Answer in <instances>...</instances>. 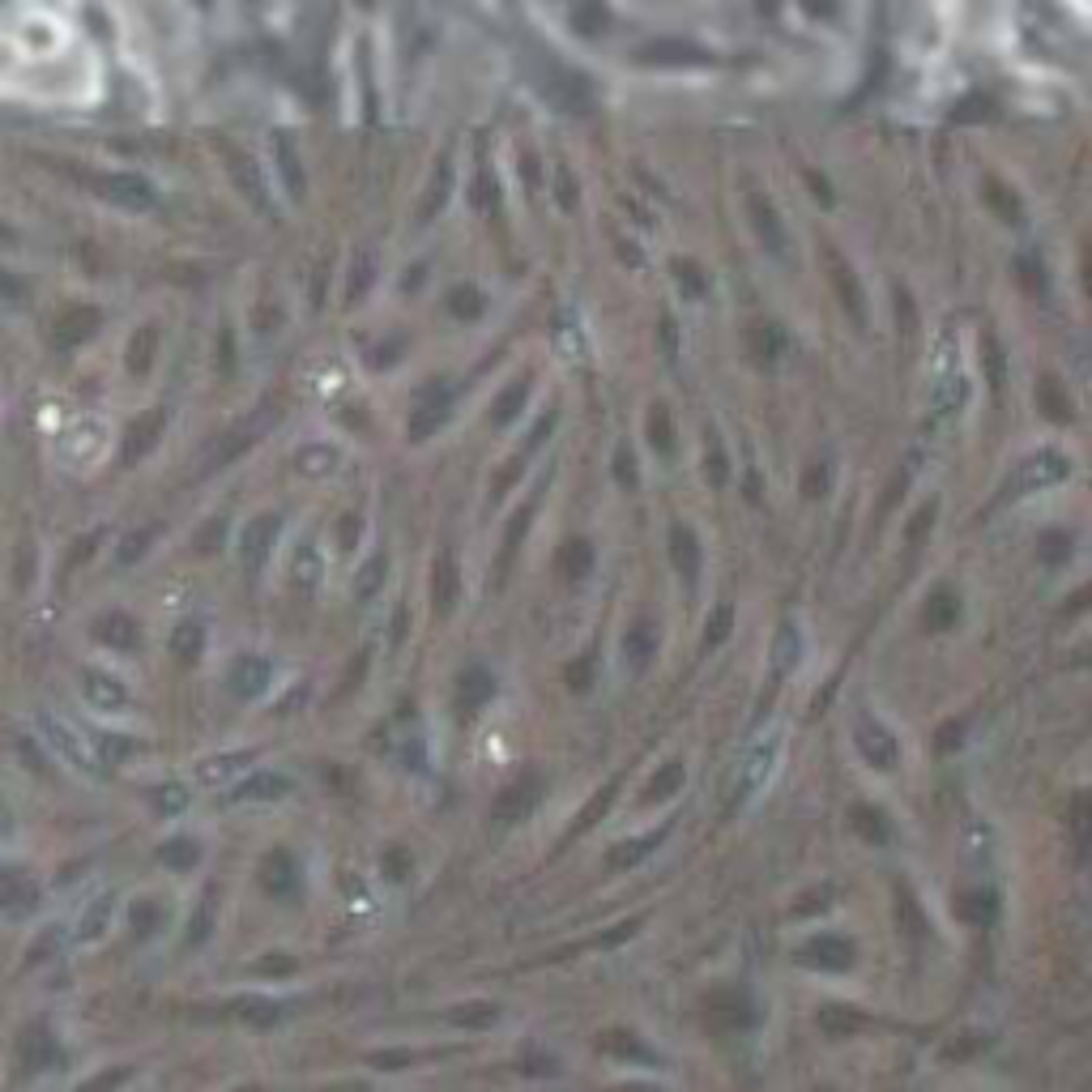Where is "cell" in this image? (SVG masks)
I'll return each instance as SVG.
<instances>
[{"mask_svg": "<svg viewBox=\"0 0 1092 1092\" xmlns=\"http://www.w3.org/2000/svg\"><path fill=\"white\" fill-rule=\"evenodd\" d=\"M56 1062H60L56 1037H52L43 1024H31V1029L18 1037V1071H22V1075H39V1071H48V1067H56Z\"/></svg>", "mask_w": 1092, "mask_h": 1092, "instance_id": "cell-11", "label": "cell"}, {"mask_svg": "<svg viewBox=\"0 0 1092 1092\" xmlns=\"http://www.w3.org/2000/svg\"><path fill=\"white\" fill-rule=\"evenodd\" d=\"M671 542H675V568L683 572L688 585H696V577H700V542H696V533L679 525Z\"/></svg>", "mask_w": 1092, "mask_h": 1092, "instance_id": "cell-26", "label": "cell"}, {"mask_svg": "<svg viewBox=\"0 0 1092 1092\" xmlns=\"http://www.w3.org/2000/svg\"><path fill=\"white\" fill-rule=\"evenodd\" d=\"M815 1020H820V1029H824L828 1037H849V1033H858V1029L866 1024V1016L853 1012V1008H845V1003H824Z\"/></svg>", "mask_w": 1092, "mask_h": 1092, "instance_id": "cell-25", "label": "cell"}, {"mask_svg": "<svg viewBox=\"0 0 1092 1092\" xmlns=\"http://www.w3.org/2000/svg\"><path fill=\"white\" fill-rule=\"evenodd\" d=\"M542 798H546L542 773H538V769H525L512 786L500 790V798H495V807H491V820H495V824H525V820L538 811Z\"/></svg>", "mask_w": 1092, "mask_h": 1092, "instance_id": "cell-2", "label": "cell"}, {"mask_svg": "<svg viewBox=\"0 0 1092 1092\" xmlns=\"http://www.w3.org/2000/svg\"><path fill=\"white\" fill-rule=\"evenodd\" d=\"M98 640L102 644H112V648H137V623L129 619V615H107L102 623H98Z\"/></svg>", "mask_w": 1092, "mask_h": 1092, "instance_id": "cell-27", "label": "cell"}, {"mask_svg": "<svg viewBox=\"0 0 1092 1092\" xmlns=\"http://www.w3.org/2000/svg\"><path fill=\"white\" fill-rule=\"evenodd\" d=\"M820 1092H832V1088H820Z\"/></svg>", "mask_w": 1092, "mask_h": 1092, "instance_id": "cell-55", "label": "cell"}, {"mask_svg": "<svg viewBox=\"0 0 1092 1092\" xmlns=\"http://www.w3.org/2000/svg\"><path fill=\"white\" fill-rule=\"evenodd\" d=\"M853 747H858V755H862L876 773H892L897 764H901L897 734H892L884 721H876L870 713H858V717H853Z\"/></svg>", "mask_w": 1092, "mask_h": 1092, "instance_id": "cell-1", "label": "cell"}, {"mask_svg": "<svg viewBox=\"0 0 1092 1092\" xmlns=\"http://www.w3.org/2000/svg\"><path fill=\"white\" fill-rule=\"evenodd\" d=\"M773 764H777V738H764V742H755V747L742 755V764H738V777H734V803L751 798V794H755L764 782H769Z\"/></svg>", "mask_w": 1092, "mask_h": 1092, "instance_id": "cell-7", "label": "cell"}, {"mask_svg": "<svg viewBox=\"0 0 1092 1092\" xmlns=\"http://www.w3.org/2000/svg\"><path fill=\"white\" fill-rule=\"evenodd\" d=\"M619 483H623V487H632V483H636V470H632L627 449H619Z\"/></svg>", "mask_w": 1092, "mask_h": 1092, "instance_id": "cell-51", "label": "cell"}, {"mask_svg": "<svg viewBox=\"0 0 1092 1092\" xmlns=\"http://www.w3.org/2000/svg\"><path fill=\"white\" fill-rule=\"evenodd\" d=\"M704 1020H709L713 1029H721V1033H738V1029H751V1024H755V1003H751L742 991L721 986V991H713V995L704 999Z\"/></svg>", "mask_w": 1092, "mask_h": 1092, "instance_id": "cell-5", "label": "cell"}, {"mask_svg": "<svg viewBox=\"0 0 1092 1092\" xmlns=\"http://www.w3.org/2000/svg\"><path fill=\"white\" fill-rule=\"evenodd\" d=\"M853 832L866 841V845H888L892 841V824H888V815L880 811V807H870V803H862V807H853Z\"/></svg>", "mask_w": 1092, "mask_h": 1092, "instance_id": "cell-22", "label": "cell"}, {"mask_svg": "<svg viewBox=\"0 0 1092 1092\" xmlns=\"http://www.w3.org/2000/svg\"><path fill=\"white\" fill-rule=\"evenodd\" d=\"M380 577H384V560H372V564L363 568V577H359V598H368L372 589H380Z\"/></svg>", "mask_w": 1092, "mask_h": 1092, "instance_id": "cell-47", "label": "cell"}, {"mask_svg": "<svg viewBox=\"0 0 1092 1092\" xmlns=\"http://www.w3.org/2000/svg\"><path fill=\"white\" fill-rule=\"evenodd\" d=\"M129 918H133V935H137V939H146V935H154V930H158V922H163V909H158L154 901H137Z\"/></svg>", "mask_w": 1092, "mask_h": 1092, "instance_id": "cell-36", "label": "cell"}, {"mask_svg": "<svg viewBox=\"0 0 1092 1092\" xmlns=\"http://www.w3.org/2000/svg\"><path fill=\"white\" fill-rule=\"evenodd\" d=\"M278 529H282V521L269 516V512H265V516H252V521L244 525V533H240V560H244L248 572H261V568H265V560L274 556Z\"/></svg>", "mask_w": 1092, "mask_h": 1092, "instance_id": "cell-8", "label": "cell"}, {"mask_svg": "<svg viewBox=\"0 0 1092 1092\" xmlns=\"http://www.w3.org/2000/svg\"><path fill=\"white\" fill-rule=\"evenodd\" d=\"M107 914H112V897H102L86 918H81V939H94V935H102V926H107Z\"/></svg>", "mask_w": 1092, "mask_h": 1092, "instance_id": "cell-39", "label": "cell"}, {"mask_svg": "<svg viewBox=\"0 0 1092 1092\" xmlns=\"http://www.w3.org/2000/svg\"><path fill=\"white\" fill-rule=\"evenodd\" d=\"M730 636V610H717L713 619H709V632H704V644L713 648V644H721Z\"/></svg>", "mask_w": 1092, "mask_h": 1092, "instance_id": "cell-46", "label": "cell"}, {"mask_svg": "<svg viewBox=\"0 0 1092 1092\" xmlns=\"http://www.w3.org/2000/svg\"><path fill=\"white\" fill-rule=\"evenodd\" d=\"M828 901H832V892H828V888H824V892H820V888H815V892H807V897H798V901H794V909H790V914H794V918H807V914H820V909H828Z\"/></svg>", "mask_w": 1092, "mask_h": 1092, "instance_id": "cell-42", "label": "cell"}, {"mask_svg": "<svg viewBox=\"0 0 1092 1092\" xmlns=\"http://www.w3.org/2000/svg\"><path fill=\"white\" fill-rule=\"evenodd\" d=\"M39 730H43V738L52 742V751H60L73 769H86V773H98L102 769V759L94 755V747L77 734V730H69L60 717H39Z\"/></svg>", "mask_w": 1092, "mask_h": 1092, "instance_id": "cell-6", "label": "cell"}, {"mask_svg": "<svg viewBox=\"0 0 1092 1092\" xmlns=\"http://www.w3.org/2000/svg\"><path fill=\"white\" fill-rule=\"evenodd\" d=\"M952 914L968 926H991L995 914H999V897L991 888H964L952 897Z\"/></svg>", "mask_w": 1092, "mask_h": 1092, "instance_id": "cell-17", "label": "cell"}, {"mask_svg": "<svg viewBox=\"0 0 1092 1092\" xmlns=\"http://www.w3.org/2000/svg\"><path fill=\"white\" fill-rule=\"evenodd\" d=\"M491 696H495L491 671L487 666H466L457 675V688H453V709H457V717H474L478 709L491 704Z\"/></svg>", "mask_w": 1092, "mask_h": 1092, "instance_id": "cell-10", "label": "cell"}, {"mask_svg": "<svg viewBox=\"0 0 1092 1092\" xmlns=\"http://www.w3.org/2000/svg\"><path fill=\"white\" fill-rule=\"evenodd\" d=\"M568 679H572V692H589V688H594V658H585V666L577 662V666L568 671Z\"/></svg>", "mask_w": 1092, "mask_h": 1092, "instance_id": "cell-49", "label": "cell"}, {"mask_svg": "<svg viewBox=\"0 0 1092 1092\" xmlns=\"http://www.w3.org/2000/svg\"><path fill=\"white\" fill-rule=\"evenodd\" d=\"M209 926H213V892H209V901H201V909L192 918V930H188V943H201L209 935Z\"/></svg>", "mask_w": 1092, "mask_h": 1092, "instance_id": "cell-43", "label": "cell"}, {"mask_svg": "<svg viewBox=\"0 0 1092 1092\" xmlns=\"http://www.w3.org/2000/svg\"><path fill=\"white\" fill-rule=\"evenodd\" d=\"M295 581L307 585V589L320 581V560H316V551H312V542H303V551L295 556Z\"/></svg>", "mask_w": 1092, "mask_h": 1092, "instance_id": "cell-37", "label": "cell"}, {"mask_svg": "<svg viewBox=\"0 0 1092 1092\" xmlns=\"http://www.w3.org/2000/svg\"><path fill=\"white\" fill-rule=\"evenodd\" d=\"M1067 474H1071V462H1067L1058 449H1037V453H1029V457L1020 462V470H1016V478H1012V491H1016V495H1033V491H1046V487L1067 483Z\"/></svg>", "mask_w": 1092, "mask_h": 1092, "instance_id": "cell-4", "label": "cell"}, {"mask_svg": "<svg viewBox=\"0 0 1092 1092\" xmlns=\"http://www.w3.org/2000/svg\"><path fill=\"white\" fill-rule=\"evenodd\" d=\"M240 1092H265V1088H240Z\"/></svg>", "mask_w": 1092, "mask_h": 1092, "instance_id": "cell-54", "label": "cell"}, {"mask_svg": "<svg viewBox=\"0 0 1092 1092\" xmlns=\"http://www.w3.org/2000/svg\"><path fill=\"white\" fill-rule=\"evenodd\" d=\"M653 627L648 623H636L632 632H627V640H623V658H627V666L632 671H644L648 666V658H653Z\"/></svg>", "mask_w": 1092, "mask_h": 1092, "instance_id": "cell-28", "label": "cell"}, {"mask_svg": "<svg viewBox=\"0 0 1092 1092\" xmlns=\"http://www.w3.org/2000/svg\"><path fill=\"white\" fill-rule=\"evenodd\" d=\"M956 610H960V602H956L947 589H939V594L926 602V627H930V632L952 627V623H956Z\"/></svg>", "mask_w": 1092, "mask_h": 1092, "instance_id": "cell-29", "label": "cell"}, {"mask_svg": "<svg viewBox=\"0 0 1092 1092\" xmlns=\"http://www.w3.org/2000/svg\"><path fill=\"white\" fill-rule=\"evenodd\" d=\"M324 1092H368V1084H334V1088H324Z\"/></svg>", "mask_w": 1092, "mask_h": 1092, "instance_id": "cell-52", "label": "cell"}, {"mask_svg": "<svg viewBox=\"0 0 1092 1092\" xmlns=\"http://www.w3.org/2000/svg\"><path fill=\"white\" fill-rule=\"evenodd\" d=\"M666 836H671V824H662V828H653V832H640V836H627V841H619V845L610 849V866L627 870V866L644 862V858H648L653 849H658Z\"/></svg>", "mask_w": 1092, "mask_h": 1092, "instance_id": "cell-20", "label": "cell"}, {"mask_svg": "<svg viewBox=\"0 0 1092 1092\" xmlns=\"http://www.w3.org/2000/svg\"><path fill=\"white\" fill-rule=\"evenodd\" d=\"M158 862H163V866H171V870H188V866H196V841H188V836L167 841V845L158 849Z\"/></svg>", "mask_w": 1092, "mask_h": 1092, "instance_id": "cell-30", "label": "cell"}, {"mask_svg": "<svg viewBox=\"0 0 1092 1092\" xmlns=\"http://www.w3.org/2000/svg\"><path fill=\"white\" fill-rule=\"evenodd\" d=\"M615 1092H658V1088H644V1084H623V1088H615Z\"/></svg>", "mask_w": 1092, "mask_h": 1092, "instance_id": "cell-53", "label": "cell"}, {"mask_svg": "<svg viewBox=\"0 0 1092 1092\" xmlns=\"http://www.w3.org/2000/svg\"><path fill=\"white\" fill-rule=\"evenodd\" d=\"M380 870H384V880H389V884H401V880H410L414 858H410L401 845H389V849H384V858H380Z\"/></svg>", "mask_w": 1092, "mask_h": 1092, "instance_id": "cell-32", "label": "cell"}, {"mask_svg": "<svg viewBox=\"0 0 1092 1092\" xmlns=\"http://www.w3.org/2000/svg\"><path fill=\"white\" fill-rule=\"evenodd\" d=\"M261 888H265L269 897H295V888H299V866H295V858H290L286 849H269V853H265V862H261Z\"/></svg>", "mask_w": 1092, "mask_h": 1092, "instance_id": "cell-13", "label": "cell"}, {"mask_svg": "<svg viewBox=\"0 0 1092 1092\" xmlns=\"http://www.w3.org/2000/svg\"><path fill=\"white\" fill-rule=\"evenodd\" d=\"M897 914H901V930H905V935H922V922H926V918L914 909V897H909L905 888H897Z\"/></svg>", "mask_w": 1092, "mask_h": 1092, "instance_id": "cell-38", "label": "cell"}, {"mask_svg": "<svg viewBox=\"0 0 1092 1092\" xmlns=\"http://www.w3.org/2000/svg\"><path fill=\"white\" fill-rule=\"evenodd\" d=\"M171 648L180 653L184 662H192L196 653L205 648V632H201V623H180V627H175V636H171Z\"/></svg>", "mask_w": 1092, "mask_h": 1092, "instance_id": "cell-31", "label": "cell"}, {"mask_svg": "<svg viewBox=\"0 0 1092 1092\" xmlns=\"http://www.w3.org/2000/svg\"><path fill=\"white\" fill-rule=\"evenodd\" d=\"M610 798H615V782H606V786H602V790L589 798V807L577 815V828H572V832H585V828H594V824L602 820V811L610 807Z\"/></svg>", "mask_w": 1092, "mask_h": 1092, "instance_id": "cell-35", "label": "cell"}, {"mask_svg": "<svg viewBox=\"0 0 1092 1092\" xmlns=\"http://www.w3.org/2000/svg\"><path fill=\"white\" fill-rule=\"evenodd\" d=\"M231 1020H240V1024H248V1029H274L278 1020H282V1008L274 1003V999H261V995H244V999H231L227 1008H223Z\"/></svg>", "mask_w": 1092, "mask_h": 1092, "instance_id": "cell-18", "label": "cell"}, {"mask_svg": "<svg viewBox=\"0 0 1092 1092\" xmlns=\"http://www.w3.org/2000/svg\"><path fill=\"white\" fill-rule=\"evenodd\" d=\"M257 973L261 977H290L295 973V960L286 952H269V960H257Z\"/></svg>", "mask_w": 1092, "mask_h": 1092, "instance_id": "cell-40", "label": "cell"}, {"mask_svg": "<svg viewBox=\"0 0 1092 1092\" xmlns=\"http://www.w3.org/2000/svg\"><path fill=\"white\" fill-rule=\"evenodd\" d=\"M1084 828H1088V798L1075 794V798H1071V836H1075V849H1084Z\"/></svg>", "mask_w": 1092, "mask_h": 1092, "instance_id": "cell-41", "label": "cell"}, {"mask_svg": "<svg viewBox=\"0 0 1092 1092\" xmlns=\"http://www.w3.org/2000/svg\"><path fill=\"white\" fill-rule=\"evenodd\" d=\"M252 759H257V751L252 747H240V751H218V755H205L201 764H196V782L201 786H231V782H240V773L244 769H252Z\"/></svg>", "mask_w": 1092, "mask_h": 1092, "instance_id": "cell-9", "label": "cell"}, {"mask_svg": "<svg viewBox=\"0 0 1092 1092\" xmlns=\"http://www.w3.org/2000/svg\"><path fill=\"white\" fill-rule=\"evenodd\" d=\"M683 782H688V769L679 759H671V764H662L658 773L648 777V790H644V803H666V798H675L679 790H683Z\"/></svg>", "mask_w": 1092, "mask_h": 1092, "instance_id": "cell-24", "label": "cell"}, {"mask_svg": "<svg viewBox=\"0 0 1092 1092\" xmlns=\"http://www.w3.org/2000/svg\"><path fill=\"white\" fill-rule=\"evenodd\" d=\"M794 658H798V636H794V627H782V636H777V671L794 666Z\"/></svg>", "mask_w": 1092, "mask_h": 1092, "instance_id": "cell-45", "label": "cell"}, {"mask_svg": "<svg viewBox=\"0 0 1092 1092\" xmlns=\"http://www.w3.org/2000/svg\"><path fill=\"white\" fill-rule=\"evenodd\" d=\"M798 964L803 968H820V973H849L858 964V943L849 935L824 930V935H815V939H807L798 947Z\"/></svg>", "mask_w": 1092, "mask_h": 1092, "instance_id": "cell-3", "label": "cell"}, {"mask_svg": "<svg viewBox=\"0 0 1092 1092\" xmlns=\"http://www.w3.org/2000/svg\"><path fill=\"white\" fill-rule=\"evenodd\" d=\"M81 696H86L94 709H102V713H112V709H125V704H129L125 683H120L116 675H107V671H86V675H81Z\"/></svg>", "mask_w": 1092, "mask_h": 1092, "instance_id": "cell-16", "label": "cell"}, {"mask_svg": "<svg viewBox=\"0 0 1092 1092\" xmlns=\"http://www.w3.org/2000/svg\"><path fill=\"white\" fill-rule=\"evenodd\" d=\"M39 905V888L22 876V870H0V914L26 918Z\"/></svg>", "mask_w": 1092, "mask_h": 1092, "instance_id": "cell-15", "label": "cell"}, {"mask_svg": "<svg viewBox=\"0 0 1092 1092\" xmlns=\"http://www.w3.org/2000/svg\"><path fill=\"white\" fill-rule=\"evenodd\" d=\"M960 734H964V726H956V721H947L943 730H939V738H935V751H952V747H960Z\"/></svg>", "mask_w": 1092, "mask_h": 1092, "instance_id": "cell-50", "label": "cell"}, {"mask_svg": "<svg viewBox=\"0 0 1092 1092\" xmlns=\"http://www.w3.org/2000/svg\"><path fill=\"white\" fill-rule=\"evenodd\" d=\"M359 516H346V521H338V546L342 551H355V542H359Z\"/></svg>", "mask_w": 1092, "mask_h": 1092, "instance_id": "cell-48", "label": "cell"}, {"mask_svg": "<svg viewBox=\"0 0 1092 1092\" xmlns=\"http://www.w3.org/2000/svg\"><path fill=\"white\" fill-rule=\"evenodd\" d=\"M598 1050H602V1054H615V1058H623V1062H658V1050L644 1046L632 1029H606V1033L598 1037Z\"/></svg>", "mask_w": 1092, "mask_h": 1092, "instance_id": "cell-19", "label": "cell"}, {"mask_svg": "<svg viewBox=\"0 0 1092 1092\" xmlns=\"http://www.w3.org/2000/svg\"><path fill=\"white\" fill-rule=\"evenodd\" d=\"M129 1075H133V1071H129V1067H116V1071H102V1075H98V1079H90V1084H81V1088H77V1092H107V1088H120V1084H125V1079H129Z\"/></svg>", "mask_w": 1092, "mask_h": 1092, "instance_id": "cell-44", "label": "cell"}, {"mask_svg": "<svg viewBox=\"0 0 1092 1092\" xmlns=\"http://www.w3.org/2000/svg\"><path fill=\"white\" fill-rule=\"evenodd\" d=\"M445 1020L457 1024V1029H491V1024L500 1020V1003H491V999H470V1003L449 1008Z\"/></svg>", "mask_w": 1092, "mask_h": 1092, "instance_id": "cell-23", "label": "cell"}, {"mask_svg": "<svg viewBox=\"0 0 1092 1092\" xmlns=\"http://www.w3.org/2000/svg\"><path fill=\"white\" fill-rule=\"evenodd\" d=\"M133 738H120V734H98L94 738V755L102 759V764H116V759H129L133 755Z\"/></svg>", "mask_w": 1092, "mask_h": 1092, "instance_id": "cell-33", "label": "cell"}, {"mask_svg": "<svg viewBox=\"0 0 1092 1092\" xmlns=\"http://www.w3.org/2000/svg\"><path fill=\"white\" fill-rule=\"evenodd\" d=\"M236 790L227 794V803H278L290 794V777L282 773H252L244 782H231Z\"/></svg>", "mask_w": 1092, "mask_h": 1092, "instance_id": "cell-14", "label": "cell"}, {"mask_svg": "<svg viewBox=\"0 0 1092 1092\" xmlns=\"http://www.w3.org/2000/svg\"><path fill=\"white\" fill-rule=\"evenodd\" d=\"M338 466H342V449L330 445V440H316V445H307V449L295 457V470H299L303 478H330Z\"/></svg>", "mask_w": 1092, "mask_h": 1092, "instance_id": "cell-21", "label": "cell"}, {"mask_svg": "<svg viewBox=\"0 0 1092 1092\" xmlns=\"http://www.w3.org/2000/svg\"><path fill=\"white\" fill-rule=\"evenodd\" d=\"M269 683H274V666H269V658H261V653H244V658L231 662V692H236V696L252 700V696H261Z\"/></svg>", "mask_w": 1092, "mask_h": 1092, "instance_id": "cell-12", "label": "cell"}, {"mask_svg": "<svg viewBox=\"0 0 1092 1092\" xmlns=\"http://www.w3.org/2000/svg\"><path fill=\"white\" fill-rule=\"evenodd\" d=\"M184 807H188V790H184V786L167 782V786L154 790V811H158V815H180Z\"/></svg>", "mask_w": 1092, "mask_h": 1092, "instance_id": "cell-34", "label": "cell"}]
</instances>
